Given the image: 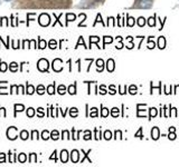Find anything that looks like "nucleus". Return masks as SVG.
Segmentation results:
<instances>
[{
	"instance_id": "nucleus-13",
	"label": "nucleus",
	"mask_w": 179,
	"mask_h": 167,
	"mask_svg": "<svg viewBox=\"0 0 179 167\" xmlns=\"http://www.w3.org/2000/svg\"><path fill=\"white\" fill-rule=\"evenodd\" d=\"M108 70L109 71H113L114 70V61H113V59H109L108 60Z\"/></svg>"
},
{
	"instance_id": "nucleus-2",
	"label": "nucleus",
	"mask_w": 179,
	"mask_h": 167,
	"mask_svg": "<svg viewBox=\"0 0 179 167\" xmlns=\"http://www.w3.org/2000/svg\"><path fill=\"white\" fill-rule=\"evenodd\" d=\"M48 66H49V64H48V60L47 59H39L38 64H37V68L40 70V71H48Z\"/></svg>"
},
{
	"instance_id": "nucleus-33",
	"label": "nucleus",
	"mask_w": 179,
	"mask_h": 167,
	"mask_svg": "<svg viewBox=\"0 0 179 167\" xmlns=\"http://www.w3.org/2000/svg\"><path fill=\"white\" fill-rule=\"evenodd\" d=\"M37 110H38V116H39V117H43V116L45 115V114H44V109H43L42 107H39Z\"/></svg>"
},
{
	"instance_id": "nucleus-3",
	"label": "nucleus",
	"mask_w": 179,
	"mask_h": 167,
	"mask_svg": "<svg viewBox=\"0 0 179 167\" xmlns=\"http://www.w3.org/2000/svg\"><path fill=\"white\" fill-rule=\"evenodd\" d=\"M39 25L45 27V26H48L49 25V22H51V19H49V16L47 15V13H42L40 16H39Z\"/></svg>"
},
{
	"instance_id": "nucleus-39",
	"label": "nucleus",
	"mask_w": 179,
	"mask_h": 167,
	"mask_svg": "<svg viewBox=\"0 0 179 167\" xmlns=\"http://www.w3.org/2000/svg\"><path fill=\"white\" fill-rule=\"evenodd\" d=\"M93 111H91V114H90V116H93V117H95L97 116V111H96V108H92Z\"/></svg>"
},
{
	"instance_id": "nucleus-17",
	"label": "nucleus",
	"mask_w": 179,
	"mask_h": 167,
	"mask_svg": "<svg viewBox=\"0 0 179 167\" xmlns=\"http://www.w3.org/2000/svg\"><path fill=\"white\" fill-rule=\"evenodd\" d=\"M8 68V66H7L6 62L1 61V59H0V71H2V73H5Z\"/></svg>"
},
{
	"instance_id": "nucleus-6",
	"label": "nucleus",
	"mask_w": 179,
	"mask_h": 167,
	"mask_svg": "<svg viewBox=\"0 0 179 167\" xmlns=\"http://www.w3.org/2000/svg\"><path fill=\"white\" fill-rule=\"evenodd\" d=\"M13 108H15V117H16L17 111H23L25 109V106L21 105V104H15V105H13Z\"/></svg>"
},
{
	"instance_id": "nucleus-28",
	"label": "nucleus",
	"mask_w": 179,
	"mask_h": 167,
	"mask_svg": "<svg viewBox=\"0 0 179 167\" xmlns=\"http://www.w3.org/2000/svg\"><path fill=\"white\" fill-rule=\"evenodd\" d=\"M70 115L72 117H76L77 116V108H72L70 111Z\"/></svg>"
},
{
	"instance_id": "nucleus-8",
	"label": "nucleus",
	"mask_w": 179,
	"mask_h": 167,
	"mask_svg": "<svg viewBox=\"0 0 179 167\" xmlns=\"http://www.w3.org/2000/svg\"><path fill=\"white\" fill-rule=\"evenodd\" d=\"M67 159H68L67 150H62V153H61V161H62V163H66Z\"/></svg>"
},
{
	"instance_id": "nucleus-7",
	"label": "nucleus",
	"mask_w": 179,
	"mask_h": 167,
	"mask_svg": "<svg viewBox=\"0 0 179 167\" xmlns=\"http://www.w3.org/2000/svg\"><path fill=\"white\" fill-rule=\"evenodd\" d=\"M151 136H152L154 139H158V138H159L160 134H159V129H158V127L152 128V130H151Z\"/></svg>"
},
{
	"instance_id": "nucleus-27",
	"label": "nucleus",
	"mask_w": 179,
	"mask_h": 167,
	"mask_svg": "<svg viewBox=\"0 0 179 167\" xmlns=\"http://www.w3.org/2000/svg\"><path fill=\"white\" fill-rule=\"evenodd\" d=\"M56 46H57V43H56V40L51 39V41H49V48H51V49H55V48H56Z\"/></svg>"
},
{
	"instance_id": "nucleus-25",
	"label": "nucleus",
	"mask_w": 179,
	"mask_h": 167,
	"mask_svg": "<svg viewBox=\"0 0 179 167\" xmlns=\"http://www.w3.org/2000/svg\"><path fill=\"white\" fill-rule=\"evenodd\" d=\"M137 22H138V25L140 26V27H143V26L146 25V19L143 18V17H140V18L138 19Z\"/></svg>"
},
{
	"instance_id": "nucleus-49",
	"label": "nucleus",
	"mask_w": 179,
	"mask_h": 167,
	"mask_svg": "<svg viewBox=\"0 0 179 167\" xmlns=\"http://www.w3.org/2000/svg\"><path fill=\"white\" fill-rule=\"evenodd\" d=\"M137 136H138V137H142V136H141V129L139 130V133H138V134H135V137H137Z\"/></svg>"
},
{
	"instance_id": "nucleus-23",
	"label": "nucleus",
	"mask_w": 179,
	"mask_h": 167,
	"mask_svg": "<svg viewBox=\"0 0 179 167\" xmlns=\"http://www.w3.org/2000/svg\"><path fill=\"white\" fill-rule=\"evenodd\" d=\"M36 92H37V94H39V95H43V94L45 93V87L43 86V85H39V86L37 87V89H36Z\"/></svg>"
},
{
	"instance_id": "nucleus-50",
	"label": "nucleus",
	"mask_w": 179,
	"mask_h": 167,
	"mask_svg": "<svg viewBox=\"0 0 179 167\" xmlns=\"http://www.w3.org/2000/svg\"><path fill=\"white\" fill-rule=\"evenodd\" d=\"M6 1H10V0H6Z\"/></svg>"
},
{
	"instance_id": "nucleus-40",
	"label": "nucleus",
	"mask_w": 179,
	"mask_h": 167,
	"mask_svg": "<svg viewBox=\"0 0 179 167\" xmlns=\"http://www.w3.org/2000/svg\"><path fill=\"white\" fill-rule=\"evenodd\" d=\"M104 137H105V139H110L111 138V131H105V134H104Z\"/></svg>"
},
{
	"instance_id": "nucleus-1",
	"label": "nucleus",
	"mask_w": 179,
	"mask_h": 167,
	"mask_svg": "<svg viewBox=\"0 0 179 167\" xmlns=\"http://www.w3.org/2000/svg\"><path fill=\"white\" fill-rule=\"evenodd\" d=\"M154 0H137L133 5V8H141V9H149L152 6Z\"/></svg>"
},
{
	"instance_id": "nucleus-46",
	"label": "nucleus",
	"mask_w": 179,
	"mask_h": 167,
	"mask_svg": "<svg viewBox=\"0 0 179 167\" xmlns=\"http://www.w3.org/2000/svg\"><path fill=\"white\" fill-rule=\"evenodd\" d=\"M169 138H170V139H175V138H176V135H175V134H169Z\"/></svg>"
},
{
	"instance_id": "nucleus-44",
	"label": "nucleus",
	"mask_w": 179,
	"mask_h": 167,
	"mask_svg": "<svg viewBox=\"0 0 179 167\" xmlns=\"http://www.w3.org/2000/svg\"><path fill=\"white\" fill-rule=\"evenodd\" d=\"M100 90H101V92H100L101 94H105V93H106V92H105V88H104V86L100 87Z\"/></svg>"
},
{
	"instance_id": "nucleus-11",
	"label": "nucleus",
	"mask_w": 179,
	"mask_h": 167,
	"mask_svg": "<svg viewBox=\"0 0 179 167\" xmlns=\"http://www.w3.org/2000/svg\"><path fill=\"white\" fill-rule=\"evenodd\" d=\"M46 46H47V43L45 41L44 39L38 38V48L39 49H44V48H46Z\"/></svg>"
},
{
	"instance_id": "nucleus-21",
	"label": "nucleus",
	"mask_w": 179,
	"mask_h": 167,
	"mask_svg": "<svg viewBox=\"0 0 179 167\" xmlns=\"http://www.w3.org/2000/svg\"><path fill=\"white\" fill-rule=\"evenodd\" d=\"M66 18H67V22H68V21H73V20H75L76 16H75L74 13H66Z\"/></svg>"
},
{
	"instance_id": "nucleus-12",
	"label": "nucleus",
	"mask_w": 179,
	"mask_h": 167,
	"mask_svg": "<svg viewBox=\"0 0 179 167\" xmlns=\"http://www.w3.org/2000/svg\"><path fill=\"white\" fill-rule=\"evenodd\" d=\"M19 136H20V138H21L23 140H26V139L29 137V133H28L27 130H21V131H20V134H19Z\"/></svg>"
},
{
	"instance_id": "nucleus-18",
	"label": "nucleus",
	"mask_w": 179,
	"mask_h": 167,
	"mask_svg": "<svg viewBox=\"0 0 179 167\" xmlns=\"http://www.w3.org/2000/svg\"><path fill=\"white\" fill-rule=\"evenodd\" d=\"M68 93H70V95H75V94H76V87H75V84H74V85H70V86L68 87Z\"/></svg>"
},
{
	"instance_id": "nucleus-32",
	"label": "nucleus",
	"mask_w": 179,
	"mask_h": 167,
	"mask_svg": "<svg viewBox=\"0 0 179 167\" xmlns=\"http://www.w3.org/2000/svg\"><path fill=\"white\" fill-rule=\"evenodd\" d=\"M62 135H63V136H62V138H67V139L70 138V136H68V135H70V133H68L67 130H64V131L62 133Z\"/></svg>"
},
{
	"instance_id": "nucleus-9",
	"label": "nucleus",
	"mask_w": 179,
	"mask_h": 167,
	"mask_svg": "<svg viewBox=\"0 0 179 167\" xmlns=\"http://www.w3.org/2000/svg\"><path fill=\"white\" fill-rule=\"evenodd\" d=\"M26 93L28 94V95H32V94L35 93V87L32 86V85L27 84L26 85Z\"/></svg>"
},
{
	"instance_id": "nucleus-36",
	"label": "nucleus",
	"mask_w": 179,
	"mask_h": 167,
	"mask_svg": "<svg viewBox=\"0 0 179 167\" xmlns=\"http://www.w3.org/2000/svg\"><path fill=\"white\" fill-rule=\"evenodd\" d=\"M109 115V110H108V108H103L102 110V116L103 117H106Z\"/></svg>"
},
{
	"instance_id": "nucleus-45",
	"label": "nucleus",
	"mask_w": 179,
	"mask_h": 167,
	"mask_svg": "<svg viewBox=\"0 0 179 167\" xmlns=\"http://www.w3.org/2000/svg\"><path fill=\"white\" fill-rule=\"evenodd\" d=\"M134 90H135V87L131 86V88H130V93H131V94H135V92H134Z\"/></svg>"
},
{
	"instance_id": "nucleus-15",
	"label": "nucleus",
	"mask_w": 179,
	"mask_h": 167,
	"mask_svg": "<svg viewBox=\"0 0 179 167\" xmlns=\"http://www.w3.org/2000/svg\"><path fill=\"white\" fill-rule=\"evenodd\" d=\"M51 139H54V140H57L58 138H59V134H58L57 130H53L51 133Z\"/></svg>"
},
{
	"instance_id": "nucleus-48",
	"label": "nucleus",
	"mask_w": 179,
	"mask_h": 167,
	"mask_svg": "<svg viewBox=\"0 0 179 167\" xmlns=\"http://www.w3.org/2000/svg\"><path fill=\"white\" fill-rule=\"evenodd\" d=\"M2 114H4V117H6V109L2 107Z\"/></svg>"
},
{
	"instance_id": "nucleus-42",
	"label": "nucleus",
	"mask_w": 179,
	"mask_h": 167,
	"mask_svg": "<svg viewBox=\"0 0 179 167\" xmlns=\"http://www.w3.org/2000/svg\"><path fill=\"white\" fill-rule=\"evenodd\" d=\"M53 154H54V155H51L49 159H55V161H56V159H57V158H56V150H54V153H53Z\"/></svg>"
},
{
	"instance_id": "nucleus-29",
	"label": "nucleus",
	"mask_w": 179,
	"mask_h": 167,
	"mask_svg": "<svg viewBox=\"0 0 179 167\" xmlns=\"http://www.w3.org/2000/svg\"><path fill=\"white\" fill-rule=\"evenodd\" d=\"M127 25H128L129 27H132V26L134 25V19L132 18V17H129L128 22H127Z\"/></svg>"
},
{
	"instance_id": "nucleus-37",
	"label": "nucleus",
	"mask_w": 179,
	"mask_h": 167,
	"mask_svg": "<svg viewBox=\"0 0 179 167\" xmlns=\"http://www.w3.org/2000/svg\"><path fill=\"white\" fill-rule=\"evenodd\" d=\"M118 115H119V109H118V108H113V109H112V116H118Z\"/></svg>"
},
{
	"instance_id": "nucleus-24",
	"label": "nucleus",
	"mask_w": 179,
	"mask_h": 167,
	"mask_svg": "<svg viewBox=\"0 0 179 167\" xmlns=\"http://www.w3.org/2000/svg\"><path fill=\"white\" fill-rule=\"evenodd\" d=\"M26 159H27V157H26V155L24 154V153H21V154L18 155V161H19L20 163H25Z\"/></svg>"
},
{
	"instance_id": "nucleus-14",
	"label": "nucleus",
	"mask_w": 179,
	"mask_h": 167,
	"mask_svg": "<svg viewBox=\"0 0 179 167\" xmlns=\"http://www.w3.org/2000/svg\"><path fill=\"white\" fill-rule=\"evenodd\" d=\"M47 93L49 94V95H54L55 94V82L47 87Z\"/></svg>"
},
{
	"instance_id": "nucleus-51",
	"label": "nucleus",
	"mask_w": 179,
	"mask_h": 167,
	"mask_svg": "<svg viewBox=\"0 0 179 167\" xmlns=\"http://www.w3.org/2000/svg\"><path fill=\"white\" fill-rule=\"evenodd\" d=\"M96 1H99V0H96Z\"/></svg>"
},
{
	"instance_id": "nucleus-10",
	"label": "nucleus",
	"mask_w": 179,
	"mask_h": 167,
	"mask_svg": "<svg viewBox=\"0 0 179 167\" xmlns=\"http://www.w3.org/2000/svg\"><path fill=\"white\" fill-rule=\"evenodd\" d=\"M9 69H10L13 73H16V71L18 70V64L15 61L10 62V64H9Z\"/></svg>"
},
{
	"instance_id": "nucleus-20",
	"label": "nucleus",
	"mask_w": 179,
	"mask_h": 167,
	"mask_svg": "<svg viewBox=\"0 0 179 167\" xmlns=\"http://www.w3.org/2000/svg\"><path fill=\"white\" fill-rule=\"evenodd\" d=\"M49 137H51V134H49L47 130H44V131L42 133V138H43L44 140H47Z\"/></svg>"
},
{
	"instance_id": "nucleus-22",
	"label": "nucleus",
	"mask_w": 179,
	"mask_h": 167,
	"mask_svg": "<svg viewBox=\"0 0 179 167\" xmlns=\"http://www.w3.org/2000/svg\"><path fill=\"white\" fill-rule=\"evenodd\" d=\"M58 94L59 95H64L65 94V92H66V87L64 86V85H61V86L58 87Z\"/></svg>"
},
{
	"instance_id": "nucleus-16",
	"label": "nucleus",
	"mask_w": 179,
	"mask_h": 167,
	"mask_svg": "<svg viewBox=\"0 0 179 167\" xmlns=\"http://www.w3.org/2000/svg\"><path fill=\"white\" fill-rule=\"evenodd\" d=\"M103 60L102 59H99L97 61H96V66H97V71H102L103 70Z\"/></svg>"
},
{
	"instance_id": "nucleus-34",
	"label": "nucleus",
	"mask_w": 179,
	"mask_h": 167,
	"mask_svg": "<svg viewBox=\"0 0 179 167\" xmlns=\"http://www.w3.org/2000/svg\"><path fill=\"white\" fill-rule=\"evenodd\" d=\"M84 139L87 140V139H91V131H85V136H84Z\"/></svg>"
},
{
	"instance_id": "nucleus-5",
	"label": "nucleus",
	"mask_w": 179,
	"mask_h": 167,
	"mask_svg": "<svg viewBox=\"0 0 179 167\" xmlns=\"http://www.w3.org/2000/svg\"><path fill=\"white\" fill-rule=\"evenodd\" d=\"M78 156H80L78 150L74 149V150L72 152V155H70V159H72V161H73V163H77V161H78Z\"/></svg>"
},
{
	"instance_id": "nucleus-31",
	"label": "nucleus",
	"mask_w": 179,
	"mask_h": 167,
	"mask_svg": "<svg viewBox=\"0 0 179 167\" xmlns=\"http://www.w3.org/2000/svg\"><path fill=\"white\" fill-rule=\"evenodd\" d=\"M154 24H156V21H154V19L151 17V18H149V21H148V25L150 26V27H154Z\"/></svg>"
},
{
	"instance_id": "nucleus-4",
	"label": "nucleus",
	"mask_w": 179,
	"mask_h": 167,
	"mask_svg": "<svg viewBox=\"0 0 179 167\" xmlns=\"http://www.w3.org/2000/svg\"><path fill=\"white\" fill-rule=\"evenodd\" d=\"M15 130H18L17 129V127H9L8 129H7V137H8V139H10V140H15L16 138H17V134H13L11 131H15Z\"/></svg>"
},
{
	"instance_id": "nucleus-43",
	"label": "nucleus",
	"mask_w": 179,
	"mask_h": 167,
	"mask_svg": "<svg viewBox=\"0 0 179 167\" xmlns=\"http://www.w3.org/2000/svg\"><path fill=\"white\" fill-rule=\"evenodd\" d=\"M106 39L104 40V43H111L112 41V39H111V37H105Z\"/></svg>"
},
{
	"instance_id": "nucleus-30",
	"label": "nucleus",
	"mask_w": 179,
	"mask_h": 167,
	"mask_svg": "<svg viewBox=\"0 0 179 167\" xmlns=\"http://www.w3.org/2000/svg\"><path fill=\"white\" fill-rule=\"evenodd\" d=\"M32 139H35V138H36V139H38V131H37V130H32Z\"/></svg>"
},
{
	"instance_id": "nucleus-41",
	"label": "nucleus",
	"mask_w": 179,
	"mask_h": 167,
	"mask_svg": "<svg viewBox=\"0 0 179 167\" xmlns=\"http://www.w3.org/2000/svg\"><path fill=\"white\" fill-rule=\"evenodd\" d=\"M156 115H157V110L154 108H151V115H150V117H154Z\"/></svg>"
},
{
	"instance_id": "nucleus-19",
	"label": "nucleus",
	"mask_w": 179,
	"mask_h": 167,
	"mask_svg": "<svg viewBox=\"0 0 179 167\" xmlns=\"http://www.w3.org/2000/svg\"><path fill=\"white\" fill-rule=\"evenodd\" d=\"M165 45H166V43H165V38L160 37L159 38V45H158V47H159L160 49H163V48H165Z\"/></svg>"
},
{
	"instance_id": "nucleus-26",
	"label": "nucleus",
	"mask_w": 179,
	"mask_h": 167,
	"mask_svg": "<svg viewBox=\"0 0 179 167\" xmlns=\"http://www.w3.org/2000/svg\"><path fill=\"white\" fill-rule=\"evenodd\" d=\"M34 115H35V109L32 108V107L28 108V109H27V116H28V117H32Z\"/></svg>"
},
{
	"instance_id": "nucleus-47",
	"label": "nucleus",
	"mask_w": 179,
	"mask_h": 167,
	"mask_svg": "<svg viewBox=\"0 0 179 167\" xmlns=\"http://www.w3.org/2000/svg\"><path fill=\"white\" fill-rule=\"evenodd\" d=\"M111 94H115L114 87H113V86H111Z\"/></svg>"
},
{
	"instance_id": "nucleus-35",
	"label": "nucleus",
	"mask_w": 179,
	"mask_h": 167,
	"mask_svg": "<svg viewBox=\"0 0 179 167\" xmlns=\"http://www.w3.org/2000/svg\"><path fill=\"white\" fill-rule=\"evenodd\" d=\"M35 159H36V154H30V158H29V163H35Z\"/></svg>"
},
{
	"instance_id": "nucleus-38",
	"label": "nucleus",
	"mask_w": 179,
	"mask_h": 167,
	"mask_svg": "<svg viewBox=\"0 0 179 167\" xmlns=\"http://www.w3.org/2000/svg\"><path fill=\"white\" fill-rule=\"evenodd\" d=\"M6 158H5V154L4 153H0V163H5Z\"/></svg>"
}]
</instances>
